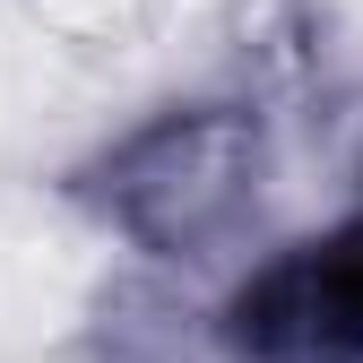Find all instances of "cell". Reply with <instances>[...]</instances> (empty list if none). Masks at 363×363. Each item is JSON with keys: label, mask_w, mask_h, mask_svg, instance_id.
I'll return each instance as SVG.
<instances>
[{"label": "cell", "mask_w": 363, "mask_h": 363, "mask_svg": "<svg viewBox=\"0 0 363 363\" xmlns=\"http://www.w3.org/2000/svg\"><path fill=\"white\" fill-rule=\"evenodd\" d=\"M268 182V121L259 104L208 96V104H164L139 130H121L69 173V199L121 234L147 259H208L251 225Z\"/></svg>", "instance_id": "1"}, {"label": "cell", "mask_w": 363, "mask_h": 363, "mask_svg": "<svg viewBox=\"0 0 363 363\" xmlns=\"http://www.w3.org/2000/svg\"><path fill=\"white\" fill-rule=\"evenodd\" d=\"M216 346L234 363H363V216L259 259L225 294Z\"/></svg>", "instance_id": "2"}, {"label": "cell", "mask_w": 363, "mask_h": 363, "mask_svg": "<svg viewBox=\"0 0 363 363\" xmlns=\"http://www.w3.org/2000/svg\"><path fill=\"white\" fill-rule=\"evenodd\" d=\"M96 363H182V337H173V311L139 286L104 294L96 311Z\"/></svg>", "instance_id": "3"}]
</instances>
